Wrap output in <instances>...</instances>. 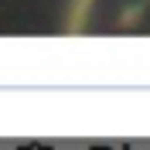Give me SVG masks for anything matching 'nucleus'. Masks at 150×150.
Wrapping results in <instances>:
<instances>
[{
  "instance_id": "nucleus-1",
  "label": "nucleus",
  "mask_w": 150,
  "mask_h": 150,
  "mask_svg": "<svg viewBox=\"0 0 150 150\" xmlns=\"http://www.w3.org/2000/svg\"><path fill=\"white\" fill-rule=\"evenodd\" d=\"M75 34H150V0H75Z\"/></svg>"
}]
</instances>
